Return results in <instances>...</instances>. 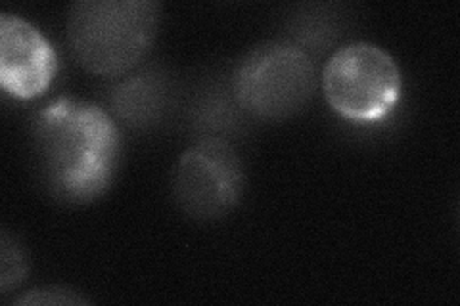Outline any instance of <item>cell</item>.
<instances>
[{
	"label": "cell",
	"mask_w": 460,
	"mask_h": 306,
	"mask_svg": "<svg viewBox=\"0 0 460 306\" xmlns=\"http://www.w3.org/2000/svg\"><path fill=\"white\" fill-rule=\"evenodd\" d=\"M35 150L47 182L66 201H91L106 192L119 157L110 115L89 101L56 100L35 121Z\"/></svg>",
	"instance_id": "obj_1"
},
{
	"label": "cell",
	"mask_w": 460,
	"mask_h": 306,
	"mask_svg": "<svg viewBox=\"0 0 460 306\" xmlns=\"http://www.w3.org/2000/svg\"><path fill=\"white\" fill-rule=\"evenodd\" d=\"M160 4L152 0H83L67 16V40L77 62L94 75L131 71L152 47Z\"/></svg>",
	"instance_id": "obj_2"
},
{
	"label": "cell",
	"mask_w": 460,
	"mask_h": 306,
	"mask_svg": "<svg viewBox=\"0 0 460 306\" xmlns=\"http://www.w3.org/2000/svg\"><path fill=\"white\" fill-rule=\"evenodd\" d=\"M326 101L343 119L374 123L387 118L401 98V71L394 57L370 42L336 50L323 71Z\"/></svg>",
	"instance_id": "obj_3"
},
{
	"label": "cell",
	"mask_w": 460,
	"mask_h": 306,
	"mask_svg": "<svg viewBox=\"0 0 460 306\" xmlns=\"http://www.w3.org/2000/svg\"><path fill=\"white\" fill-rule=\"evenodd\" d=\"M311 56L290 42L265 45L246 56L234 75L238 106L261 119H286L305 108L314 92Z\"/></svg>",
	"instance_id": "obj_4"
},
{
	"label": "cell",
	"mask_w": 460,
	"mask_h": 306,
	"mask_svg": "<svg viewBox=\"0 0 460 306\" xmlns=\"http://www.w3.org/2000/svg\"><path fill=\"white\" fill-rule=\"evenodd\" d=\"M242 189V163L223 138H204L192 145L172 172L177 205L198 221H213L233 211Z\"/></svg>",
	"instance_id": "obj_5"
},
{
	"label": "cell",
	"mask_w": 460,
	"mask_h": 306,
	"mask_svg": "<svg viewBox=\"0 0 460 306\" xmlns=\"http://www.w3.org/2000/svg\"><path fill=\"white\" fill-rule=\"evenodd\" d=\"M56 73V54L40 31L12 13L0 16V83L13 96L29 100L45 92Z\"/></svg>",
	"instance_id": "obj_6"
},
{
	"label": "cell",
	"mask_w": 460,
	"mask_h": 306,
	"mask_svg": "<svg viewBox=\"0 0 460 306\" xmlns=\"http://www.w3.org/2000/svg\"><path fill=\"white\" fill-rule=\"evenodd\" d=\"M169 83L164 73L155 69L140 71L127 77L111 91L110 104L113 113L125 125L142 128L162 118L167 106Z\"/></svg>",
	"instance_id": "obj_7"
},
{
	"label": "cell",
	"mask_w": 460,
	"mask_h": 306,
	"mask_svg": "<svg viewBox=\"0 0 460 306\" xmlns=\"http://www.w3.org/2000/svg\"><path fill=\"white\" fill-rule=\"evenodd\" d=\"M0 287L6 293L12 285H18L27 272L25 257L20 249L16 240L10 238L8 232H3V240H0Z\"/></svg>",
	"instance_id": "obj_8"
},
{
	"label": "cell",
	"mask_w": 460,
	"mask_h": 306,
	"mask_svg": "<svg viewBox=\"0 0 460 306\" xmlns=\"http://www.w3.org/2000/svg\"><path fill=\"white\" fill-rule=\"evenodd\" d=\"M18 304H86L84 297L66 287H47V289H35L29 291L23 297L16 301Z\"/></svg>",
	"instance_id": "obj_9"
}]
</instances>
